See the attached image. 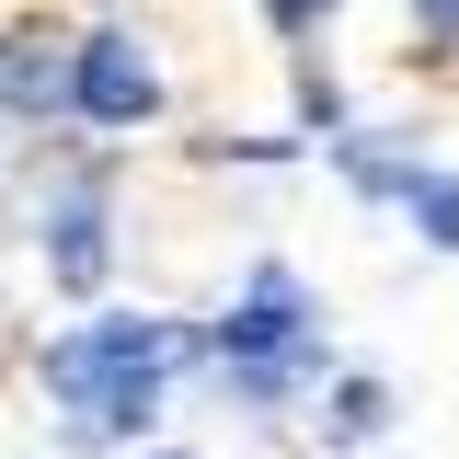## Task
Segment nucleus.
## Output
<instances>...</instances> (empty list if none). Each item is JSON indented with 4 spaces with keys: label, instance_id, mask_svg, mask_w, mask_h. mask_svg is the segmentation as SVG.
Here are the masks:
<instances>
[{
    "label": "nucleus",
    "instance_id": "obj_8",
    "mask_svg": "<svg viewBox=\"0 0 459 459\" xmlns=\"http://www.w3.org/2000/svg\"><path fill=\"white\" fill-rule=\"evenodd\" d=\"M413 12H425V23H437V35H459V0H413Z\"/></svg>",
    "mask_w": 459,
    "mask_h": 459
},
{
    "label": "nucleus",
    "instance_id": "obj_1",
    "mask_svg": "<svg viewBox=\"0 0 459 459\" xmlns=\"http://www.w3.org/2000/svg\"><path fill=\"white\" fill-rule=\"evenodd\" d=\"M161 368H172V322H81L47 344V391L104 437H138L161 413Z\"/></svg>",
    "mask_w": 459,
    "mask_h": 459
},
{
    "label": "nucleus",
    "instance_id": "obj_2",
    "mask_svg": "<svg viewBox=\"0 0 459 459\" xmlns=\"http://www.w3.org/2000/svg\"><path fill=\"white\" fill-rule=\"evenodd\" d=\"M310 356H322V333H310L299 287H287V276H253V299H241V310L219 322V368H230V379H241L253 402H276L287 379L310 368Z\"/></svg>",
    "mask_w": 459,
    "mask_h": 459
},
{
    "label": "nucleus",
    "instance_id": "obj_9",
    "mask_svg": "<svg viewBox=\"0 0 459 459\" xmlns=\"http://www.w3.org/2000/svg\"><path fill=\"white\" fill-rule=\"evenodd\" d=\"M161 459H184V448H161Z\"/></svg>",
    "mask_w": 459,
    "mask_h": 459
},
{
    "label": "nucleus",
    "instance_id": "obj_3",
    "mask_svg": "<svg viewBox=\"0 0 459 459\" xmlns=\"http://www.w3.org/2000/svg\"><path fill=\"white\" fill-rule=\"evenodd\" d=\"M69 104L92 115V126H138V115L161 104V81H150L138 35H92V47H81V69H69Z\"/></svg>",
    "mask_w": 459,
    "mask_h": 459
},
{
    "label": "nucleus",
    "instance_id": "obj_4",
    "mask_svg": "<svg viewBox=\"0 0 459 459\" xmlns=\"http://www.w3.org/2000/svg\"><path fill=\"white\" fill-rule=\"evenodd\" d=\"M356 172H368L379 195H402V219L425 230L437 253H459V184L448 172H425V161H356Z\"/></svg>",
    "mask_w": 459,
    "mask_h": 459
},
{
    "label": "nucleus",
    "instance_id": "obj_6",
    "mask_svg": "<svg viewBox=\"0 0 459 459\" xmlns=\"http://www.w3.org/2000/svg\"><path fill=\"white\" fill-rule=\"evenodd\" d=\"M379 413H391L379 379H344V391H333V448H368V437H379Z\"/></svg>",
    "mask_w": 459,
    "mask_h": 459
},
{
    "label": "nucleus",
    "instance_id": "obj_7",
    "mask_svg": "<svg viewBox=\"0 0 459 459\" xmlns=\"http://www.w3.org/2000/svg\"><path fill=\"white\" fill-rule=\"evenodd\" d=\"M264 12H276V23H310V12H333V0H264Z\"/></svg>",
    "mask_w": 459,
    "mask_h": 459
},
{
    "label": "nucleus",
    "instance_id": "obj_5",
    "mask_svg": "<svg viewBox=\"0 0 459 459\" xmlns=\"http://www.w3.org/2000/svg\"><path fill=\"white\" fill-rule=\"evenodd\" d=\"M57 276H69V287L104 276V207H92V184H81V195H57Z\"/></svg>",
    "mask_w": 459,
    "mask_h": 459
}]
</instances>
